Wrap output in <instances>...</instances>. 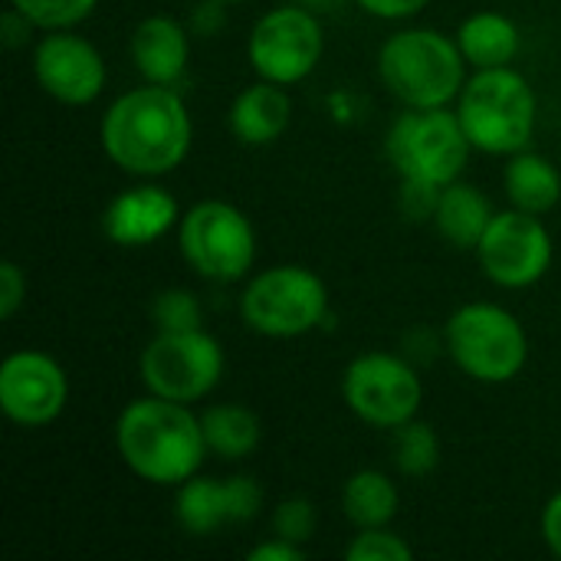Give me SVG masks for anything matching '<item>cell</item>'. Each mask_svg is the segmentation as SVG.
<instances>
[{"mask_svg": "<svg viewBox=\"0 0 561 561\" xmlns=\"http://www.w3.org/2000/svg\"><path fill=\"white\" fill-rule=\"evenodd\" d=\"M467 69L457 36L434 26H404L378 49V79L404 108L454 105L470 79Z\"/></svg>", "mask_w": 561, "mask_h": 561, "instance_id": "cell-3", "label": "cell"}, {"mask_svg": "<svg viewBox=\"0 0 561 561\" xmlns=\"http://www.w3.org/2000/svg\"><path fill=\"white\" fill-rule=\"evenodd\" d=\"M401 506V493L385 470H358L342 486V513L355 529L391 526Z\"/></svg>", "mask_w": 561, "mask_h": 561, "instance_id": "cell-23", "label": "cell"}, {"mask_svg": "<svg viewBox=\"0 0 561 561\" xmlns=\"http://www.w3.org/2000/svg\"><path fill=\"white\" fill-rule=\"evenodd\" d=\"M289 122H293L289 85L270 79H256L247 89H240L227 108V128L247 148H266L279 141Z\"/></svg>", "mask_w": 561, "mask_h": 561, "instance_id": "cell-18", "label": "cell"}, {"mask_svg": "<svg viewBox=\"0 0 561 561\" xmlns=\"http://www.w3.org/2000/svg\"><path fill=\"white\" fill-rule=\"evenodd\" d=\"M457 46L467 59L470 69H500V66H513L519 49H523V33L519 26L496 10H480L470 13L460 26H457Z\"/></svg>", "mask_w": 561, "mask_h": 561, "instance_id": "cell-20", "label": "cell"}, {"mask_svg": "<svg viewBox=\"0 0 561 561\" xmlns=\"http://www.w3.org/2000/svg\"><path fill=\"white\" fill-rule=\"evenodd\" d=\"M496 210L490 204V197L477 187V184H467V181H454L447 187H440V201H437V210H434V227L437 233L457 247V250H477L486 227L493 224Z\"/></svg>", "mask_w": 561, "mask_h": 561, "instance_id": "cell-19", "label": "cell"}, {"mask_svg": "<svg viewBox=\"0 0 561 561\" xmlns=\"http://www.w3.org/2000/svg\"><path fill=\"white\" fill-rule=\"evenodd\" d=\"M240 319L263 339H302L329 319V286L302 263L266 266L247 276L240 293Z\"/></svg>", "mask_w": 561, "mask_h": 561, "instance_id": "cell-5", "label": "cell"}, {"mask_svg": "<svg viewBox=\"0 0 561 561\" xmlns=\"http://www.w3.org/2000/svg\"><path fill=\"white\" fill-rule=\"evenodd\" d=\"M99 141L118 171L141 181H158L187 161L194 122L174 85L141 82L105 108Z\"/></svg>", "mask_w": 561, "mask_h": 561, "instance_id": "cell-1", "label": "cell"}, {"mask_svg": "<svg viewBox=\"0 0 561 561\" xmlns=\"http://www.w3.org/2000/svg\"><path fill=\"white\" fill-rule=\"evenodd\" d=\"M556 240L539 214L526 210H496L486 227L477 260L486 279L500 289H529L552 270Z\"/></svg>", "mask_w": 561, "mask_h": 561, "instance_id": "cell-12", "label": "cell"}, {"mask_svg": "<svg viewBox=\"0 0 561 561\" xmlns=\"http://www.w3.org/2000/svg\"><path fill=\"white\" fill-rule=\"evenodd\" d=\"M348 561H411L414 549L391 529V526H378V529H358V536L348 542L345 549Z\"/></svg>", "mask_w": 561, "mask_h": 561, "instance_id": "cell-27", "label": "cell"}, {"mask_svg": "<svg viewBox=\"0 0 561 561\" xmlns=\"http://www.w3.org/2000/svg\"><path fill=\"white\" fill-rule=\"evenodd\" d=\"M220 3H247V0H220Z\"/></svg>", "mask_w": 561, "mask_h": 561, "instance_id": "cell-34", "label": "cell"}, {"mask_svg": "<svg viewBox=\"0 0 561 561\" xmlns=\"http://www.w3.org/2000/svg\"><path fill=\"white\" fill-rule=\"evenodd\" d=\"M539 533H542V542L546 549L561 559V490L542 506V516H539Z\"/></svg>", "mask_w": 561, "mask_h": 561, "instance_id": "cell-33", "label": "cell"}, {"mask_svg": "<svg viewBox=\"0 0 561 561\" xmlns=\"http://www.w3.org/2000/svg\"><path fill=\"white\" fill-rule=\"evenodd\" d=\"M273 536L279 539H289L296 546H309L312 536H316V526H319V513H316V503L306 500V496H289L283 500L276 510H273Z\"/></svg>", "mask_w": 561, "mask_h": 561, "instance_id": "cell-28", "label": "cell"}, {"mask_svg": "<svg viewBox=\"0 0 561 561\" xmlns=\"http://www.w3.org/2000/svg\"><path fill=\"white\" fill-rule=\"evenodd\" d=\"M457 115L473 151L510 158L529 148L539 122V99L533 82L513 66L473 69L457 99Z\"/></svg>", "mask_w": 561, "mask_h": 561, "instance_id": "cell-4", "label": "cell"}, {"mask_svg": "<svg viewBox=\"0 0 561 561\" xmlns=\"http://www.w3.org/2000/svg\"><path fill=\"white\" fill-rule=\"evenodd\" d=\"M69 404V378L62 365L39 352H10L0 365V411L10 424L39 431L62 417Z\"/></svg>", "mask_w": 561, "mask_h": 561, "instance_id": "cell-13", "label": "cell"}, {"mask_svg": "<svg viewBox=\"0 0 561 561\" xmlns=\"http://www.w3.org/2000/svg\"><path fill=\"white\" fill-rule=\"evenodd\" d=\"M503 191L510 207L546 217L561 201V174L556 161L539 151H516L503 168Z\"/></svg>", "mask_w": 561, "mask_h": 561, "instance_id": "cell-21", "label": "cell"}, {"mask_svg": "<svg viewBox=\"0 0 561 561\" xmlns=\"http://www.w3.org/2000/svg\"><path fill=\"white\" fill-rule=\"evenodd\" d=\"M33 79L53 102L82 108L105 92L108 66L76 30H49L33 43Z\"/></svg>", "mask_w": 561, "mask_h": 561, "instance_id": "cell-14", "label": "cell"}, {"mask_svg": "<svg viewBox=\"0 0 561 561\" xmlns=\"http://www.w3.org/2000/svg\"><path fill=\"white\" fill-rule=\"evenodd\" d=\"M450 362L480 385H510L529 362L526 325L496 302H467L444 325Z\"/></svg>", "mask_w": 561, "mask_h": 561, "instance_id": "cell-6", "label": "cell"}, {"mask_svg": "<svg viewBox=\"0 0 561 561\" xmlns=\"http://www.w3.org/2000/svg\"><path fill=\"white\" fill-rule=\"evenodd\" d=\"M473 145L457 108H404L385 131V158L401 181L447 187L463 178Z\"/></svg>", "mask_w": 561, "mask_h": 561, "instance_id": "cell-7", "label": "cell"}, {"mask_svg": "<svg viewBox=\"0 0 561 561\" xmlns=\"http://www.w3.org/2000/svg\"><path fill=\"white\" fill-rule=\"evenodd\" d=\"M201 427L207 450L224 463H240L263 444V421L247 404H210L201 411Z\"/></svg>", "mask_w": 561, "mask_h": 561, "instance_id": "cell-22", "label": "cell"}, {"mask_svg": "<svg viewBox=\"0 0 561 561\" xmlns=\"http://www.w3.org/2000/svg\"><path fill=\"white\" fill-rule=\"evenodd\" d=\"M128 56L145 82L178 85L191 62V33L178 16L151 13L131 30Z\"/></svg>", "mask_w": 561, "mask_h": 561, "instance_id": "cell-17", "label": "cell"}, {"mask_svg": "<svg viewBox=\"0 0 561 561\" xmlns=\"http://www.w3.org/2000/svg\"><path fill=\"white\" fill-rule=\"evenodd\" d=\"M118 460L145 483L178 490L201 473L210 457L201 414L158 394L135 398L115 421Z\"/></svg>", "mask_w": 561, "mask_h": 561, "instance_id": "cell-2", "label": "cell"}, {"mask_svg": "<svg viewBox=\"0 0 561 561\" xmlns=\"http://www.w3.org/2000/svg\"><path fill=\"white\" fill-rule=\"evenodd\" d=\"M260 510L263 486L247 473L227 480L197 473L174 490V523L197 539L214 536L227 526H247L260 516Z\"/></svg>", "mask_w": 561, "mask_h": 561, "instance_id": "cell-15", "label": "cell"}, {"mask_svg": "<svg viewBox=\"0 0 561 561\" xmlns=\"http://www.w3.org/2000/svg\"><path fill=\"white\" fill-rule=\"evenodd\" d=\"M181 204L158 181H141L118 191L102 210V233L125 250H141L178 230Z\"/></svg>", "mask_w": 561, "mask_h": 561, "instance_id": "cell-16", "label": "cell"}, {"mask_svg": "<svg viewBox=\"0 0 561 561\" xmlns=\"http://www.w3.org/2000/svg\"><path fill=\"white\" fill-rule=\"evenodd\" d=\"M10 7L20 16H26L39 33H49V30H76L95 13L99 0H10Z\"/></svg>", "mask_w": 561, "mask_h": 561, "instance_id": "cell-25", "label": "cell"}, {"mask_svg": "<svg viewBox=\"0 0 561 561\" xmlns=\"http://www.w3.org/2000/svg\"><path fill=\"white\" fill-rule=\"evenodd\" d=\"M151 322H154V332L204 329V306L191 289L171 286L151 299Z\"/></svg>", "mask_w": 561, "mask_h": 561, "instance_id": "cell-26", "label": "cell"}, {"mask_svg": "<svg viewBox=\"0 0 561 561\" xmlns=\"http://www.w3.org/2000/svg\"><path fill=\"white\" fill-rule=\"evenodd\" d=\"M250 561H302L306 559V546H296L289 539H279V536H270L266 542L253 546L247 552Z\"/></svg>", "mask_w": 561, "mask_h": 561, "instance_id": "cell-32", "label": "cell"}, {"mask_svg": "<svg viewBox=\"0 0 561 561\" xmlns=\"http://www.w3.org/2000/svg\"><path fill=\"white\" fill-rule=\"evenodd\" d=\"M342 401L362 424L398 431L421 414L424 381L417 368L394 352H362L342 375Z\"/></svg>", "mask_w": 561, "mask_h": 561, "instance_id": "cell-10", "label": "cell"}, {"mask_svg": "<svg viewBox=\"0 0 561 561\" xmlns=\"http://www.w3.org/2000/svg\"><path fill=\"white\" fill-rule=\"evenodd\" d=\"M394 440H391V460L394 467L404 473V477H431L437 467H440V437L431 424L424 421H408L401 424L398 431H391Z\"/></svg>", "mask_w": 561, "mask_h": 561, "instance_id": "cell-24", "label": "cell"}, {"mask_svg": "<svg viewBox=\"0 0 561 561\" xmlns=\"http://www.w3.org/2000/svg\"><path fill=\"white\" fill-rule=\"evenodd\" d=\"M178 250L210 283H240L256 266V227L230 201H197L181 214Z\"/></svg>", "mask_w": 561, "mask_h": 561, "instance_id": "cell-8", "label": "cell"}, {"mask_svg": "<svg viewBox=\"0 0 561 561\" xmlns=\"http://www.w3.org/2000/svg\"><path fill=\"white\" fill-rule=\"evenodd\" d=\"M437 201H440V187L424 181H401V210L411 220H434Z\"/></svg>", "mask_w": 561, "mask_h": 561, "instance_id": "cell-30", "label": "cell"}, {"mask_svg": "<svg viewBox=\"0 0 561 561\" xmlns=\"http://www.w3.org/2000/svg\"><path fill=\"white\" fill-rule=\"evenodd\" d=\"M325 53V30L316 10L302 3H283L266 10L250 36H247V59L256 79H270L279 85L306 82Z\"/></svg>", "mask_w": 561, "mask_h": 561, "instance_id": "cell-11", "label": "cell"}, {"mask_svg": "<svg viewBox=\"0 0 561 561\" xmlns=\"http://www.w3.org/2000/svg\"><path fill=\"white\" fill-rule=\"evenodd\" d=\"M224 345L207 329L154 332L138 358L145 391L178 404H197L210 398L224 378Z\"/></svg>", "mask_w": 561, "mask_h": 561, "instance_id": "cell-9", "label": "cell"}, {"mask_svg": "<svg viewBox=\"0 0 561 561\" xmlns=\"http://www.w3.org/2000/svg\"><path fill=\"white\" fill-rule=\"evenodd\" d=\"M368 16H378V20H388V23H398V20H411L417 16L431 0H355Z\"/></svg>", "mask_w": 561, "mask_h": 561, "instance_id": "cell-31", "label": "cell"}, {"mask_svg": "<svg viewBox=\"0 0 561 561\" xmlns=\"http://www.w3.org/2000/svg\"><path fill=\"white\" fill-rule=\"evenodd\" d=\"M26 293H30L26 270L13 260H3L0 263V319L3 322H10L26 306Z\"/></svg>", "mask_w": 561, "mask_h": 561, "instance_id": "cell-29", "label": "cell"}]
</instances>
